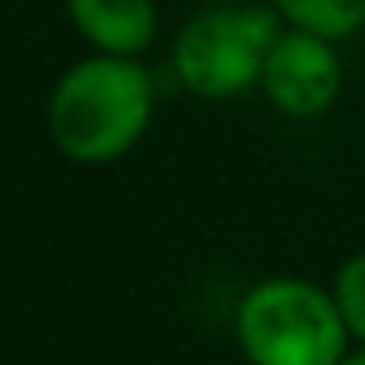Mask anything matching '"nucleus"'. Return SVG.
Instances as JSON below:
<instances>
[{
	"label": "nucleus",
	"instance_id": "f257e3e1",
	"mask_svg": "<svg viewBox=\"0 0 365 365\" xmlns=\"http://www.w3.org/2000/svg\"><path fill=\"white\" fill-rule=\"evenodd\" d=\"M153 106L158 91L142 59L91 51L51 87V145L75 165H110L145 138Z\"/></svg>",
	"mask_w": 365,
	"mask_h": 365
},
{
	"label": "nucleus",
	"instance_id": "423d86ee",
	"mask_svg": "<svg viewBox=\"0 0 365 365\" xmlns=\"http://www.w3.org/2000/svg\"><path fill=\"white\" fill-rule=\"evenodd\" d=\"M287 28L326 36V40H346L365 24V0H271Z\"/></svg>",
	"mask_w": 365,
	"mask_h": 365
},
{
	"label": "nucleus",
	"instance_id": "f03ea898",
	"mask_svg": "<svg viewBox=\"0 0 365 365\" xmlns=\"http://www.w3.org/2000/svg\"><path fill=\"white\" fill-rule=\"evenodd\" d=\"M236 341L247 365H338L349 334L330 287L271 275L240 299Z\"/></svg>",
	"mask_w": 365,
	"mask_h": 365
},
{
	"label": "nucleus",
	"instance_id": "6e6552de",
	"mask_svg": "<svg viewBox=\"0 0 365 365\" xmlns=\"http://www.w3.org/2000/svg\"><path fill=\"white\" fill-rule=\"evenodd\" d=\"M338 365H365V346H357V349H349L346 357H341Z\"/></svg>",
	"mask_w": 365,
	"mask_h": 365
},
{
	"label": "nucleus",
	"instance_id": "39448f33",
	"mask_svg": "<svg viewBox=\"0 0 365 365\" xmlns=\"http://www.w3.org/2000/svg\"><path fill=\"white\" fill-rule=\"evenodd\" d=\"M71 28L91 51L142 59L158 40V4L153 0H63Z\"/></svg>",
	"mask_w": 365,
	"mask_h": 365
},
{
	"label": "nucleus",
	"instance_id": "1a4fd4ad",
	"mask_svg": "<svg viewBox=\"0 0 365 365\" xmlns=\"http://www.w3.org/2000/svg\"><path fill=\"white\" fill-rule=\"evenodd\" d=\"M205 4H252V0H205Z\"/></svg>",
	"mask_w": 365,
	"mask_h": 365
},
{
	"label": "nucleus",
	"instance_id": "0eeeda50",
	"mask_svg": "<svg viewBox=\"0 0 365 365\" xmlns=\"http://www.w3.org/2000/svg\"><path fill=\"white\" fill-rule=\"evenodd\" d=\"M330 294L341 322H346L349 341L365 346V252H354L349 259H341V267L334 271Z\"/></svg>",
	"mask_w": 365,
	"mask_h": 365
},
{
	"label": "nucleus",
	"instance_id": "20e7f679",
	"mask_svg": "<svg viewBox=\"0 0 365 365\" xmlns=\"http://www.w3.org/2000/svg\"><path fill=\"white\" fill-rule=\"evenodd\" d=\"M259 91L283 118H322L341 95V56L334 40L283 28L263 59Z\"/></svg>",
	"mask_w": 365,
	"mask_h": 365
},
{
	"label": "nucleus",
	"instance_id": "7ed1b4c3",
	"mask_svg": "<svg viewBox=\"0 0 365 365\" xmlns=\"http://www.w3.org/2000/svg\"><path fill=\"white\" fill-rule=\"evenodd\" d=\"M271 4H208L181 28L173 43V71L181 87L208 103L240 98L259 87L263 59L283 32Z\"/></svg>",
	"mask_w": 365,
	"mask_h": 365
}]
</instances>
